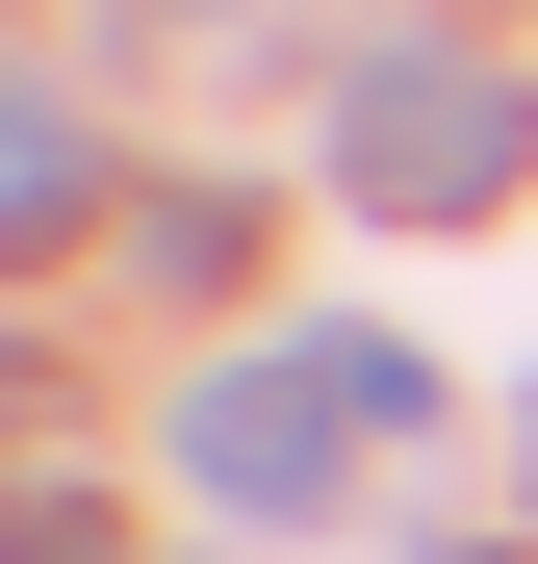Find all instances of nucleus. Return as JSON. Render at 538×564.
<instances>
[{"label": "nucleus", "instance_id": "nucleus-1", "mask_svg": "<svg viewBox=\"0 0 538 564\" xmlns=\"http://www.w3.org/2000/svg\"><path fill=\"white\" fill-rule=\"evenodd\" d=\"M410 411H436V359H385V334L206 359V386H179V488H206L231 539H283V513H333V462H359V436H410Z\"/></svg>", "mask_w": 538, "mask_h": 564}, {"label": "nucleus", "instance_id": "nucleus-2", "mask_svg": "<svg viewBox=\"0 0 538 564\" xmlns=\"http://www.w3.org/2000/svg\"><path fill=\"white\" fill-rule=\"evenodd\" d=\"M513 154H538V104H513V52H462V26L359 52V104H333V180H359L385 231H436V206H513Z\"/></svg>", "mask_w": 538, "mask_h": 564}, {"label": "nucleus", "instance_id": "nucleus-3", "mask_svg": "<svg viewBox=\"0 0 538 564\" xmlns=\"http://www.w3.org/2000/svg\"><path fill=\"white\" fill-rule=\"evenodd\" d=\"M0 564H129V539L77 513V488H0Z\"/></svg>", "mask_w": 538, "mask_h": 564}]
</instances>
